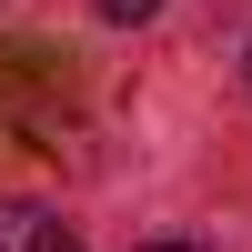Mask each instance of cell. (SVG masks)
I'll use <instances>...</instances> for the list:
<instances>
[{"label": "cell", "instance_id": "obj_1", "mask_svg": "<svg viewBox=\"0 0 252 252\" xmlns=\"http://www.w3.org/2000/svg\"><path fill=\"white\" fill-rule=\"evenodd\" d=\"M0 252H81V232L40 202H0Z\"/></svg>", "mask_w": 252, "mask_h": 252}, {"label": "cell", "instance_id": "obj_2", "mask_svg": "<svg viewBox=\"0 0 252 252\" xmlns=\"http://www.w3.org/2000/svg\"><path fill=\"white\" fill-rule=\"evenodd\" d=\"M161 0H101V20H121V31H131V20H152Z\"/></svg>", "mask_w": 252, "mask_h": 252}, {"label": "cell", "instance_id": "obj_3", "mask_svg": "<svg viewBox=\"0 0 252 252\" xmlns=\"http://www.w3.org/2000/svg\"><path fill=\"white\" fill-rule=\"evenodd\" d=\"M141 252H202V242H141Z\"/></svg>", "mask_w": 252, "mask_h": 252}, {"label": "cell", "instance_id": "obj_4", "mask_svg": "<svg viewBox=\"0 0 252 252\" xmlns=\"http://www.w3.org/2000/svg\"><path fill=\"white\" fill-rule=\"evenodd\" d=\"M242 71H252V51H242Z\"/></svg>", "mask_w": 252, "mask_h": 252}]
</instances>
